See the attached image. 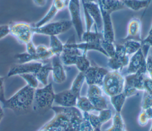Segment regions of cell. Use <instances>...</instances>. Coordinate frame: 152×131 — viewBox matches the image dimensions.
Here are the masks:
<instances>
[{
	"instance_id": "277c9868",
	"label": "cell",
	"mask_w": 152,
	"mask_h": 131,
	"mask_svg": "<svg viewBox=\"0 0 152 131\" xmlns=\"http://www.w3.org/2000/svg\"><path fill=\"white\" fill-rule=\"evenodd\" d=\"M147 74L146 62L136 73L126 74L125 76V84L123 92L127 98L132 96L139 91H144L143 84Z\"/></svg>"
},
{
	"instance_id": "5bb4252c",
	"label": "cell",
	"mask_w": 152,
	"mask_h": 131,
	"mask_svg": "<svg viewBox=\"0 0 152 131\" xmlns=\"http://www.w3.org/2000/svg\"><path fill=\"white\" fill-rule=\"evenodd\" d=\"M77 96L69 89L55 93L54 102L63 107H76Z\"/></svg>"
},
{
	"instance_id": "8d00e7d4",
	"label": "cell",
	"mask_w": 152,
	"mask_h": 131,
	"mask_svg": "<svg viewBox=\"0 0 152 131\" xmlns=\"http://www.w3.org/2000/svg\"><path fill=\"white\" fill-rule=\"evenodd\" d=\"M15 58L18 61V63H26L33 61H38L36 57L31 55L26 52L16 54L15 55Z\"/></svg>"
},
{
	"instance_id": "1f68e13d",
	"label": "cell",
	"mask_w": 152,
	"mask_h": 131,
	"mask_svg": "<svg viewBox=\"0 0 152 131\" xmlns=\"http://www.w3.org/2000/svg\"><path fill=\"white\" fill-rule=\"evenodd\" d=\"M88 99L94 106L95 111H99L103 109L108 108V102L103 95L98 97Z\"/></svg>"
},
{
	"instance_id": "c3c4849f",
	"label": "cell",
	"mask_w": 152,
	"mask_h": 131,
	"mask_svg": "<svg viewBox=\"0 0 152 131\" xmlns=\"http://www.w3.org/2000/svg\"><path fill=\"white\" fill-rule=\"evenodd\" d=\"M33 4L37 7H43L46 4L48 0H32Z\"/></svg>"
},
{
	"instance_id": "681fc988",
	"label": "cell",
	"mask_w": 152,
	"mask_h": 131,
	"mask_svg": "<svg viewBox=\"0 0 152 131\" xmlns=\"http://www.w3.org/2000/svg\"><path fill=\"white\" fill-rule=\"evenodd\" d=\"M149 120H152V107L147 108V109H145V110H144Z\"/></svg>"
},
{
	"instance_id": "e0dca14e",
	"label": "cell",
	"mask_w": 152,
	"mask_h": 131,
	"mask_svg": "<svg viewBox=\"0 0 152 131\" xmlns=\"http://www.w3.org/2000/svg\"><path fill=\"white\" fill-rule=\"evenodd\" d=\"M83 52V51L75 48L68 46L64 44V50L59 57L64 65L75 66L78 57L81 55Z\"/></svg>"
},
{
	"instance_id": "83f0119b",
	"label": "cell",
	"mask_w": 152,
	"mask_h": 131,
	"mask_svg": "<svg viewBox=\"0 0 152 131\" xmlns=\"http://www.w3.org/2000/svg\"><path fill=\"white\" fill-rule=\"evenodd\" d=\"M122 43L124 45L126 54L128 55H133L141 48V42L135 40H122Z\"/></svg>"
},
{
	"instance_id": "bcb514c9",
	"label": "cell",
	"mask_w": 152,
	"mask_h": 131,
	"mask_svg": "<svg viewBox=\"0 0 152 131\" xmlns=\"http://www.w3.org/2000/svg\"><path fill=\"white\" fill-rule=\"evenodd\" d=\"M4 81L5 77L0 76V102L3 104L6 101V98L5 95V89H4Z\"/></svg>"
},
{
	"instance_id": "836d02e7",
	"label": "cell",
	"mask_w": 152,
	"mask_h": 131,
	"mask_svg": "<svg viewBox=\"0 0 152 131\" xmlns=\"http://www.w3.org/2000/svg\"><path fill=\"white\" fill-rule=\"evenodd\" d=\"M100 45L106 54V57L110 58L113 57L115 52V45L114 42H111L102 39L100 40Z\"/></svg>"
},
{
	"instance_id": "f907efd6",
	"label": "cell",
	"mask_w": 152,
	"mask_h": 131,
	"mask_svg": "<svg viewBox=\"0 0 152 131\" xmlns=\"http://www.w3.org/2000/svg\"><path fill=\"white\" fill-rule=\"evenodd\" d=\"M4 116V107L2 105V104L0 102V123L1 122L2 118Z\"/></svg>"
},
{
	"instance_id": "8fae6325",
	"label": "cell",
	"mask_w": 152,
	"mask_h": 131,
	"mask_svg": "<svg viewBox=\"0 0 152 131\" xmlns=\"http://www.w3.org/2000/svg\"><path fill=\"white\" fill-rule=\"evenodd\" d=\"M43 64L41 61H33L26 63H17L12 65L7 73V77L20 76L26 73H36Z\"/></svg>"
},
{
	"instance_id": "484cf974",
	"label": "cell",
	"mask_w": 152,
	"mask_h": 131,
	"mask_svg": "<svg viewBox=\"0 0 152 131\" xmlns=\"http://www.w3.org/2000/svg\"><path fill=\"white\" fill-rule=\"evenodd\" d=\"M36 55L41 62L48 61L54 56L49 48L43 44L36 46Z\"/></svg>"
},
{
	"instance_id": "ba28073f",
	"label": "cell",
	"mask_w": 152,
	"mask_h": 131,
	"mask_svg": "<svg viewBox=\"0 0 152 131\" xmlns=\"http://www.w3.org/2000/svg\"><path fill=\"white\" fill-rule=\"evenodd\" d=\"M72 26L74 27L79 40L81 41V36L85 30L83 29V21L81 15L80 0H69L67 5Z\"/></svg>"
},
{
	"instance_id": "11a10c76",
	"label": "cell",
	"mask_w": 152,
	"mask_h": 131,
	"mask_svg": "<svg viewBox=\"0 0 152 131\" xmlns=\"http://www.w3.org/2000/svg\"><path fill=\"white\" fill-rule=\"evenodd\" d=\"M151 55V57H152V51H151V54H150Z\"/></svg>"
},
{
	"instance_id": "30bf717a",
	"label": "cell",
	"mask_w": 152,
	"mask_h": 131,
	"mask_svg": "<svg viewBox=\"0 0 152 131\" xmlns=\"http://www.w3.org/2000/svg\"><path fill=\"white\" fill-rule=\"evenodd\" d=\"M68 2V1L66 0H52L48 11L41 19L33 24L34 27H39L50 22L59 11L67 7Z\"/></svg>"
},
{
	"instance_id": "9c48e42d",
	"label": "cell",
	"mask_w": 152,
	"mask_h": 131,
	"mask_svg": "<svg viewBox=\"0 0 152 131\" xmlns=\"http://www.w3.org/2000/svg\"><path fill=\"white\" fill-rule=\"evenodd\" d=\"M129 55L126 54L124 45L121 43L115 45V52L113 57L109 58L107 65L112 70L121 71L129 63Z\"/></svg>"
},
{
	"instance_id": "3957f363",
	"label": "cell",
	"mask_w": 152,
	"mask_h": 131,
	"mask_svg": "<svg viewBox=\"0 0 152 131\" xmlns=\"http://www.w3.org/2000/svg\"><path fill=\"white\" fill-rule=\"evenodd\" d=\"M125 77L118 70L109 71L105 76L103 83V92L108 96L119 94L124 91Z\"/></svg>"
},
{
	"instance_id": "b9f144b4",
	"label": "cell",
	"mask_w": 152,
	"mask_h": 131,
	"mask_svg": "<svg viewBox=\"0 0 152 131\" xmlns=\"http://www.w3.org/2000/svg\"><path fill=\"white\" fill-rule=\"evenodd\" d=\"M143 88L144 91L152 95V79L150 78L147 74L144 78Z\"/></svg>"
},
{
	"instance_id": "4316f807",
	"label": "cell",
	"mask_w": 152,
	"mask_h": 131,
	"mask_svg": "<svg viewBox=\"0 0 152 131\" xmlns=\"http://www.w3.org/2000/svg\"><path fill=\"white\" fill-rule=\"evenodd\" d=\"M104 131H126L124 120L120 113L116 112L112 117V126Z\"/></svg>"
},
{
	"instance_id": "5b68a950",
	"label": "cell",
	"mask_w": 152,
	"mask_h": 131,
	"mask_svg": "<svg viewBox=\"0 0 152 131\" xmlns=\"http://www.w3.org/2000/svg\"><path fill=\"white\" fill-rule=\"evenodd\" d=\"M10 35L19 43L26 45L32 40L34 30L33 24L24 21L13 22L10 24Z\"/></svg>"
},
{
	"instance_id": "f546056e",
	"label": "cell",
	"mask_w": 152,
	"mask_h": 131,
	"mask_svg": "<svg viewBox=\"0 0 152 131\" xmlns=\"http://www.w3.org/2000/svg\"><path fill=\"white\" fill-rule=\"evenodd\" d=\"M126 98V95L123 92L119 94L110 97V102L116 110V112L121 113Z\"/></svg>"
},
{
	"instance_id": "603a6c76",
	"label": "cell",
	"mask_w": 152,
	"mask_h": 131,
	"mask_svg": "<svg viewBox=\"0 0 152 131\" xmlns=\"http://www.w3.org/2000/svg\"><path fill=\"white\" fill-rule=\"evenodd\" d=\"M86 82L84 73L79 72L72 82L70 90L78 97L80 96L81 90L83 84Z\"/></svg>"
},
{
	"instance_id": "d590c367",
	"label": "cell",
	"mask_w": 152,
	"mask_h": 131,
	"mask_svg": "<svg viewBox=\"0 0 152 131\" xmlns=\"http://www.w3.org/2000/svg\"><path fill=\"white\" fill-rule=\"evenodd\" d=\"M141 50L144 55L146 58L148 54V51L150 47H152V32H148L146 38L141 42Z\"/></svg>"
},
{
	"instance_id": "d6a6232c",
	"label": "cell",
	"mask_w": 152,
	"mask_h": 131,
	"mask_svg": "<svg viewBox=\"0 0 152 131\" xmlns=\"http://www.w3.org/2000/svg\"><path fill=\"white\" fill-rule=\"evenodd\" d=\"M19 76L21 77L26 82L27 85L31 87V88L36 89L38 88L39 82L36 77L35 73H26V74H21Z\"/></svg>"
},
{
	"instance_id": "9f6ffc18",
	"label": "cell",
	"mask_w": 152,
	"mask_h": 131,
	"mask_svg": "<svg viewBox=\"0 0 152 131\" xmlns=\"http://www.w3.org/2000/svg\"><path fill=\"white\" fill-rule=\"evenodd\" d=\"M66 1H69V0H66Z\"/></svg>"
},
{
	"instance_id": "4dcf8cb0",
	"label": "cell",
	"mask_w": 152,
	"mask_h": 131,
	"mask_svg": "<svg viewBox=\"0 0 152 131\" xmlns=\"http://www.w3.org/2000/svg\"><path fill=\"white\" fill-rule=\"evenodd\" d=\"M87 51H83L77 59L75 66L80 72L84 73L91 66L89 60L87 57Z\"/></svg>"
},
{
	"instance_id": "d6986e66",
	"label": "cell",
	"mask_w": 152,
	"mask_h": 131,
	"mask_svg": "<svg viewBox=\"0 0 152 131\" xmlns=\"http://www.w3.org/2000/svg\"><path fill=\"white\" fill-rule=\"evenodd\" d=\"M65 45L72 48H77L81 51H88L90 50H94L100 52V53L103 54L105 56H106V53L102 49L100 42H81L80 43H77L74 41H70L69 40L65 43Z\"/></svg>"
},
{
	"instance_id": "8992f818",
	"label": "cell",
	"mask_w": 152,
	"mask_h": 131,
	"mask_svg": "<svg viewBox=\"0 0 152 131\" xmlns=\"http://www.w3.org/2000/svg\"><path fill=\"white\" fill-rule=\"evenodd\" d=\"M55 93L52 83L43 86V88L34 90V101L35 107L39 109L50 108L54 102Z\"/></svg>"
},
{
	"instance_id": "816d5d0a",
	"label": "cell",
	"mask_w": 152,
	"mask_h": 131,
	"mask_svg": "<svg viewBox=\"0 0 152 131\" xmlns=\"http://www.w3.org/2000/svg\"><path fill=\"white\" fill-rule=\"evenodd\" d=\"M152 32V23H151V26H150V30L148 31V32Z\"/></svg>"
},
{
	"instance_id": "f6af8a7d",
	"label": "cell",
	"mask_w": 152,
	"mask_h": 131,
	"mask_svg": "<svg viewBox=\"0 0 152 131\" xmlns=\"http://www.w3.org/2000/svg\"><path fill=\"white\" fill-rule=\"evenodd\" d=\"M10 35V26L8 24H0V40Z\"/></svg>"
},
{
	"instance_id": "60d3db41",
	"label": "cell",
	"mask_w": 152,
	"mask_h": 131,
	"mask_svg": "<svg viewBox=\"0 0 152 131\" xmlns=\"http://www.w3.org/2000/svg\"><path fill=\"white\" fill-rule=\"evenodd\" d=\"M152 107V95L144 91L141 102V110H145Z\"/></svg>"
},
{
	"instance_id": "2e32d148",
	"label": "cell",
	"mask_w": 152,
	"mask_h": 131,
	"mask_svg": "<svg viewBox=\"0 0 152 131\" xmlns=\"http://www.w3.org/2000/svg\"><path fill=\"white\" fill-rule=\"evenodd\" d=\"M103 21V39L111 42H115V32L111 18V14L100 9Z\"/></svg>"
},
{
	"instance_id": "cb8c5ba5",
	"label": "cell",
	"mask_w": 152,
	"mask_h": 131,
	"mask_svg": "<svg viewBox=\"0 0 152 131\" xmlns=\"http://www.w3.org/2000/svg\"><path fill=\"white\" fill-rule=\"evenodd\" d=\"M49 48L53 55L59 56L64 50V44L58 38V36H49Z\"/></svg>"
},
{
	"instance_id": "44dd1931",
	"label": "cell",
	"mask_w": 152,
	"mask_h": 131,
	"mask_svg": "<svg viewBox=\"0 0 152 131\" xmlns=\"http://www.w3.org/2000/svg\"><path fill=\"white\" fill-rule=\"evenodd\" d=\"M52 71L51 63L43 62V64L39 70L35 73L39 83L45 86L48 84V77Z\"/></svg>"
},
{
	"instance_id": "db71d44e",
	"label": "cell",
	"mask_w": 152,
	"mask_h": 131,
	"mask_svg": "<svg viewBox=\"0 0 152 131\" xmlns=\"http://www.w3.org/2000/svg\"><path fill=\"white\" fill-rule=\"evenodd\" d=\"M150 131H152V124H151V128L150 129Z\"/></svg>"
},
{
	"instance_id": "ee69618b",
	"label": "cell",
	"mask_w": 152,
	"mask_h": 131,
	"mask_svg": "<svg viewBox=\"0 0 152 131\" xmlns=\"http://www.w3.org/2000/svg\"><path fill=\"white\" fill-rule=\"evenodd\" d=\"M149 120H150L148 119L145 111L144 110H141L138 116V124L141 126H144L148 123Z\"/></svg>"
},
{
	"instance_id": "ab89813d",
	"label": "cell",
	"mask_w": 152,
	"mask_h": 131,
	"mask_svg": "<svg viewBox=\"0 0 152 131\" xmlns=\"http://www.w3.org/2000/svg\"><path fill=\"white\" fill-rule=\"evenodd\" d=\"M98 117L102 124L108 121L112 118V111L110 108H106L99 111Z\"/></svg>"
},
{
	"instance_id": "ac0fdd59",
	"label": "cell",
	"mask_w": 152,
	"mask_h": 131,
	"mask_svg": "<svg viewBox=\"0 0 152 131\" xmlns=\"http://www.w3.org/2000/svg\"><path fill=\"white\" fill-rule=\"evenodd\" d=\"M145 58L141 48L132 55L127 66L126 71V74L136 73L144 64H145Z\"/></svg>"
},
{
	"instance_id": "7dc6e473",
	"label": "cell",
	"mask_w": 152,
	"mask_h": 131,
	"mask_svg": "<svg viewBox=\"0 0 152 131\" xmlns=\"http://www.w3.org/2000/svg\"><path fill=\"white\" fill-rule=\"evenodd\" d=\"M147 75L152 79V57L150 54H148L145 58Z\"/></svg>"
},
{
	"instance_id": "7402d4cb",
	"label": "cell",
	"mask_w": 152,
	"mask_h": 131,
	"mask_svg": "<svg viewBox=\"0 0 152 131\" xmlns=\"http://www.w3.org/2000/svg\"><path fill=\"white\" fill-rule=\"evenodd\" d=\"M122 1L125 8H128L135 11L144 8H145L146 10L149 6L148 0H122ZM144 13H143L142 18L144 16Z\"/></svg>"
},
{
	"instance_id": "4fadbf2b",
	"label": "cell",
	"mask_w": 152,
	"mask_h": 131,
	"mask_svg": "<svg viewBox=\"0 0 152 131\" xmlns=\"http://www.w3.org/2000/svg\"><path fill=\"white\" fill-rule=\"evenodd\" d=\"M51 59V72L53 81L58 84L63 83L66 80V73L64 65L58 55H54Z\"/></svg>"
},
{
	"instance_id": "f1b7e54d",
	"label": "cell",
	"mask_w": 152,
	"mask_h": 131,
	"mask_svg": "<svg viewBox=\"0 0 152 131\" xmlns=\"http://www.w3.org/2000/svg\"><path fill=\"white\" fill-rule=\"evenodd\" d=\"M103 39L102 32H99L97 30L93 32L90 31H84L82 36L81 42H100Z\"/></svg>"
},
{
	"instance_id": "ffe728a7",
	"label": "cell",
	"mask_w": 152,
	"mask_h": 131,
	"mask_svg": "<svg viewBox=\"0 0 152 131\" xmlns=\"http://www.w3.org/2000/svg\"><path fill=\"white\" fill-rule=\"evenodd\" d=\"M100 9L109 13L125 8L122 0H97Z\"/></svg>"
},
{
	"instance_id": "7c38bea8",
	"label": "cell",
	"mask_w": 152,
	"mask_h": 131,
	"mask_svg": "<svg viewBox=\"0 0 152 131\" xmlns=\"http://www.w3.org/2000/svg\"><path fill=\"white\" fill-rule=\"evenodd\" d=\"M108 71L104 67L90 66L84 72L86 82L88 85H96L100 86L102 85L103 79Z\"/></svg>"
},
{
	"instance_id": "52a82bcc",
	"label": "cell",
	"mask_w": 152,
	"mask_h": 131,
	"mask_svg": "<svg viewBox=\"0 0 152 131\" xmlns=\"http://www.w3.org/2000/svg\"><path fill=\"white\" fill-rule=\"evenodd\" d=\"M72 27L70 20H61L49 22L39 27H34V33L45 36H58L69 30Z\"/></svg>"
},
{
	"instance_id": "f5cc1de1",
	"label": "cell",
	"mask_w": 152,
	"mask_h": 131,
	"mask_svg": "<svg viewBox=\"0 0 152 131\" xmlns=\"http://www.w3.org/2000/svg\"><path fill=\"white\" fill-rule=\"evenodd\" d=\"M151 1H152V0H148V5H150V2H151Z\"/></svg>"
},
{
	"instance_id": "74e56055",
	"label": "cell",
	"mask_w": 152,
	"mask_h": 131,
	"mask_svg": "<svg viewBox=\"0 0 152 131\" xmlns=\"http://www.w3.org/2000/svg\"><path fill=\"white\" fill-rule=\"evenodd\" d=\"M103 95V90L100 86L96 85H88V88L87 91V97L88 98H96Z\"/></svg>"
},
{
	"instance_id": "d4e9b609",
	"label": "cell",
	"mask_w": 152,
	"mask_h": 131,
	"mask_svg": "<svg viewBox=\"0 0 152 131\" xmlns=\"http://www.w3.org/2000/svg\"><path fill=\"white\" fill-rule=\"evenodd\" d=\"M76 107L78 108L82 113H91L95 111V108L91 104L90 99L87 96H81L77 98Z\"/></svg>"
},
{
	"instance_id": "6da1fadb",
	"label": "cell",
	"mask_w": 152,
	"mask_h": 131,
	"mask_svg": "<svg viewBox=\"0 0 152 131\" xmlns=\"http://www.w3.org/2000/svg\"><path fill=\"white\" fill-rule=\"evenodd\" d=\"M55 116L37 131H79L83 113L76 107L52 106Z\"/></svg>"
},
{
	"instance_id": "7bdbcfd3",
	"label": "cell",
	"mask_w": 152,
	"mask_h": 131,
	"mask_svg": "<svg viewBox=\"0 0 152 131\" xmlns=\"http://www.w3.org/2000/svg\"><path fill=\"white\" fill-rule=\"evenodd\" d=\"M26 52L31 55L36 57L39 61L36 55V46L34 45L32 40L26 44Z\"/></svg>"
},
{
	"instance_id": "9a60e30c",
	"label": "cell",
	"mask_w": 152,
	"mask_h": 131,
	"mask_svg": "<svg viewBox=\"0 0 152 131\" xmlns=\"http://www.w3.org/2000/svg\"><path fill=\"white\" fill-rule=\"evenodd\" d=\"M141 20L138 17L132 18L128 23L126 29V36L122 39L129 40L132 39L141 42L142 39L141 38Z\"/></svg>"
},
{
	"instance_id": "7a4b0ae2",
	"label": "cell",
	"mask_w": 152,
	"mask_h": 131,
	"mask_svg": "<svg viewBox=\"0 0 152 131\" xmlns=\"http://www.w3.org/2000/svg\"><path fill=\"white\" fill-rule=\"evenodd\" d=\"M34 90L26 85L6 99L2 105L4 108H8L14 111L27 110L33 104Z\"/></svg>"
},
{
	"instance_id": "f35d334b",
	"label": "cell",
	"mask_w": 152,
	"mask_h": 131,
	"mask_svg": "<svg viewBox=\"0 0 152 131\" xmlns=\"http://www.w3.org/2000/svg\"><path fill=\"white\" fill-rule=\"evenodd\" d=\"M89 120L94 131H102L101 127L102 123L99 120L98 116L91 113H89Z\"/></svg>"
},
{
	"instance_id": "e575fe53",
	"label": "cell",
	"mask_w": 152,
	"mask_h": 131,
	"mask_svg": "<svg viewBox=\"0 0 152 131\" xmlns=\"http://www.w3.org/2000/svg\"><path fill=\"white\" fill-rule=\"evenodd\" d=\"M79 131H94L89 120V113H83V118L80 124Z\"/></svg>"
}]
</instances>
